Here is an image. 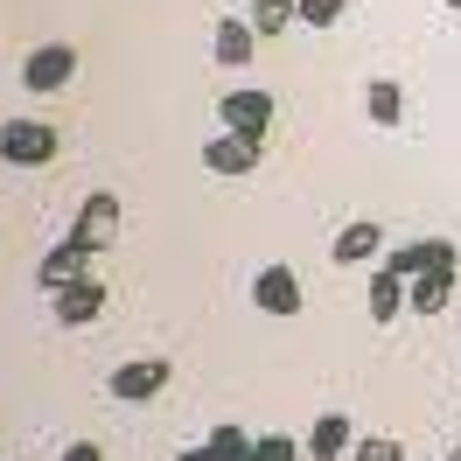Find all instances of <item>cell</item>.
I'll list each match as a JSON object with an SVG mask.
<instances>
[{"instance_id":"6da1fadb","label":"cell","mask_w":461,"mask_h":461,"mask_svg":"<svg viewBox=\"0 0 461 461\" xmlns=\"http://www.w3.org/2000/svg\"><path fill=\"white\" fill-rule=\"evenodd\" d=\"M57 147V126H42V119H0V161H14V168H50Z\"/></svg>"},{"instance_id":"7a4b0ae2","label":"cell","mask_w":461,"mask_h":461,"mask_svg":"<svg viewBox=\"0 0 461 461\" xmlns=\"http://www.w3.org/2000/svg\"><path fill=\"white\" fill-rule=\"evenodd\" d=\"M105 392H113L119 405H147L168 392V364L161 357H133V364H119L113 377H105Z\"/></svg>"},{"instance_id":"3957f363","label":"cell","mask_w":461,"mask_h":461,"mask_svg":"<svg viewBox=\"0 0 461 461\" xmlns=\"http://www.w3.org/2000/svg\"><path fill=\"white\" fill-rule=\"evenodd\" d=\"M252 308L259 315H301V280H294V266H259L252 273Z\"/></svg>"},{"instance_id":"277c9868","label":"cell","mask_w":461,"mask_h":461,"mask_svg":"<svg viewBox=\"0 0 461 461\" xmlns=\"http://www.w3.org/2000/svg\"><path fill=\"white\" fill-rule=\"evenodd\" d=\"M70 238L85 245V252H105L119 238V196L113 189H98V196H85V210H77V224H70Z\"/></svg>"},{"instance_id":"5b68a950","label":"cell","mask_w":461,"mask_h":461,"mask_svg":"<svg viewBox=\"0 0 461 461\" xmlns=\"http://www.w3.org/2000/svg\"><path fill=\"white\" fill-rule=\"evenodd\" d=\"M217 113H224L230 133L266 140V133H273V91H224V98H217Z\"/></svg>"},{"instance_id":"8992f818","label":"cell","mask_w":461,"mask_h":461,"mask_svg":"<svg viewBox=\"0 0 461 461\" xmlns=\"http://www.w3.org/2000/svg\"><path fill=\"white\" fill-rule=\"evenodd\" d=\"M70 77H77V50H70V42H42V50L22 63V85L29 91H63Z\"/></svg>"},{"instance_id":"52a82bcc","label":"cell","mask_w":461,"mask_h":461,"mask_svg":"<svg viewBox=\"0 0 461 461\" xmlns=\"http://www.w3.org/2000/svg\"><path fill=\"white\" fill-rule=\"evenodd\" d=\"M105 315V280L98 273H77L70 287H57V321L63 329H85V321Z\"/></svg>"},{"instance_id":"ba28073f","label":"cell","mask_w":461,"mask_h":461,"mask_svg":"<svg viewBox=\"0 0 461 461\" xmlns=\"http://www.w3.org/2000/svg\"><path fill=\"white\" fill-rule=\"evenodd\" d=\"M259 147H266V140H252V133H230V126H224L217 140L203 147V168H210V175H252V168H259Z\"/></svg>"},{"instance_id":"9c48e42d","label":"cell","mask_w":461,"mask_h":461,"mask_svg":"<svg viewBox=\"0 0 461 461\" xmlns=\"http://www.w3.org/2000/svg\"><path fill=\"white\" fill-rule=\"evenodd\" d=\"M384 266H392L399 280H420V273H433V266H455V238H412V245H399Z\"/></svg>"},{"instance_id":"30bf717a","label":"cell","mask_w":461,"mask_h":461,"mask_svg":"<svg viewBox=\"0 0 461 461\" xmlns=\"http://www.w3.org/2000/svg\"><path fill=\"white\" fill-rule=\"evenodd\" d=\"M91 259H98V252H85L77 238H63V245H50V252H42V266H35V280H42V287L57 294V287H70L77 273H91Z\"/></svg>"},{"instance_id":"8fae6325","label":"cell","mask_w":461,"mask_h":461,"mask_svg":"<svg viewBox=\"0 0 461 461\" xmlns=\"http://www.w3.org/2000/svg\"><path fill=\"white\" fill-rule=\"evenodd\" d=\"M301 447H308V461H349V447H357V427H349L343 412H321L315 433H308Z\"/></svg>"},{"instance_id":"7c38bea8","label":"cell","mask_w":461,"mask_h":461,"mask_svg":"<svg viewBox=\"0 0 461 461\" xmlns=\"http://www.w3.org/2000/svg\"><path fill=\"white\" fill-rule=\"evenodd\" d=\"M377 252H384V230H377L371 217L343 224V230H336V245H329V259H336V266H364V259H377Z\"/></svg>"},{"instance_id":"4fadbf2b","label":"cell","mask_w":461,"mask_h":461,"mask_svg":"<svg viewBox=\"0 0 461 461\" xmlns=\"http://www.w3.org/2000/svg\"><path fill=\"white\" fill-rule=\"evenodd\" d=\"M210 35H217V63H224V70H245V63L259 57V29H252V22H238V14H224Z\"/></svg>"},{"instance_id":"5bb4252c","label":"cell","mask_w":461,"mask_h":461,"mask_svg":"<svg viewBox=\"0 0 461 461\" xmlns=\"http://www.w3.org/2000/svg\"><path fill=\"white\" fill-rule=\"evenodd\" d=\"M447 301H455V266H433L420 280H405V308H412V315H440Z\"/></svg>"},{"instance_id":"9a60e30c","label":"cell","mask_w":461,"mask_h":461,"mask_svg":"<svg viewBox=\"0 0 461 461\" xmlns=\"http://www.w3.org/2000/svg\"><path fill=\"white\" fill-rule=\"evenodd\" d=\"M364 113H371V126H399L405 119V91L392 85V77H371V85H364Z\"/></svg>"},{"instance_id":"2e32d148","label":"cell","mask_w":461,"mask_h":461,"mask_svg":"<svg viewBox=\"0 0 461 461\" xmlns=\"http://www.w3.org/2000/svg\"><path fill=\"white\" fill-rule=\"evenodd\" d=\"M399 308H405V280L392 266H377L371 273V321H399Z\"/></svg>"},{"instance_id":"e0dca14e","label":"cell","mask_w":461,"mask_h":461,"mask_svg":"<svg viewBox=\"0 0 461 461\" xmlns=\"http://www.w3.org/2000/svg\"><path fill=\"white\" fill-rule=\"evenodd\" d=\"M301 455H308V447H301L294 433H259V440L245 447V461H301Z\"/></svg>"},{"instance_id":"ac0fdd59","label":"cell","mask_w":461,"mask_h":461,"mask_svg":"<svg viewBox=\"0 0 461 461\" xmlns=\"http://www.w3.org/2000/svg\"><path fill=\"white\" fill-rule=\"evenodd\" d=\"M343 7H349V0H294V22H308V29H336Z\"/></svg>"},{"instance_id":"d6986e66","label":"cell","mask_w":461,"mask_h":461,"mask_svg":"<svg viewBox=\"0 0 461 461\" xmlns=\"http://www.w3.org/2000/svg\"><path fill=\"white\" fill-rule=\"evenodd\" d=\"M294 22V0H252V29L259 35H280Z\"/></svg>"},{"instance_id":"ffe728a7","label":"cell","mask_w":461,"mask_h":461,"mask_svg":"<svg viewBox=\"0 0 461 461\" xmlns=\"http://www.w3.org/2000/svg\"><path fill=\"white\" fill-rule=\"evenodd\" d=\"M349 461H405V447H399V440H384V433H371V440L349 447Z\"/></svg>"},{"instance_id":"44dd1931","label":"cell","mask_w":461,"mask_h":461,"mask_svg":"<svg viewBox=\"0 0 461 461\" xmlns=\"http://www.w3.org/2000/svg\"><path fill=\"white\" fill-rule=\"evenodd\" d=\"M63 461H105V455H98V440H70V447H63Z\"/></svg>"},{"instance_id":"7402d4cb","label":"cell","mask_w":461,"mask_h":461,"mask_svg":"<svg viewBox=\"0 0 461 461\" xmlns=\"http://www.w3.org/2000/svg\"><path fill=\"white\" fill-rule=\"evenodd\" d=\"M175 461H217V447H189V455H175Z\"/></svg>"},{"instance_id":"603a6c76","label":"cell","mask_w":461,"mask_h":461,"mask_svg":"<svg viewBox=\"0 0 461 461\" xmlns=\"http://www.w3.org/2000/svg\"><path fill=\"white\" fill-rule=\"evenodd\" d=\"M447 7H455V14H461V0H447Z\"/></svg>"},{"instance_id":"cb8c5ba5","label":"cell","mask_w":461,"mask_h":461,"mask_svg":"<svg viewBox=\"0 0 461 461\" xmlns=\"http://www.w3.org/2000/svg\"><path fill=\"white\" fill-rule=\"evenodd\" d=\"M447 461H461V455H447Z\"/></svg>"},{"instance_id":"d4e9b609","label":"cell","mask_w":461,"mask_h":461,"mask_svg":"<svg viewBox=\"0 0 461 461\" xmlns=\"http://www.w3.org/2000/svg\"><path fill=\"white\" fill-rule=\"evenodd\" d=\"M455 455H461V447H455Z\"/></svg>"}]
</instances>
